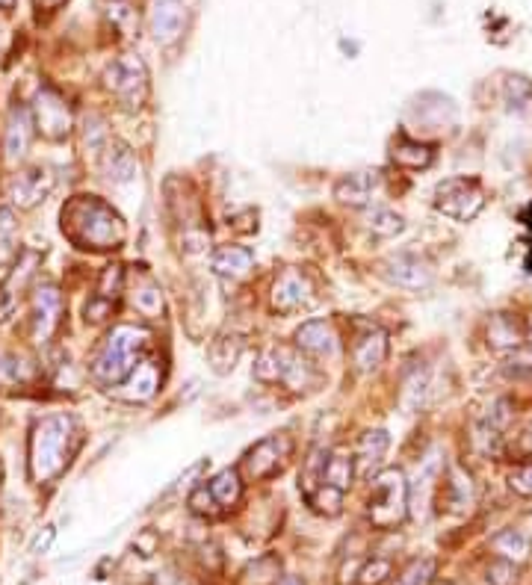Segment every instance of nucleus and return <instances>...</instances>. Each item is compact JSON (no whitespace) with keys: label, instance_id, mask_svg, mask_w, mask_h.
<instances>
[{"label":"nucleus","instance_id":"21","mask_svg":"<svg viewBox=\"0 0 532 585\" xmlns=\"http://www.w3.org/2000/svg\"><path fill=\"white\" fill-rule=\"evenodd\" d=\"M379 187V172H352L334 184V198L349 207H364Z\"/></svg>","mask_w":532,"mask_h":585},{"label":"nucleus","instance_id":"2","mask_svg":"<svg viewBox=\"0 0 532 585\" xmlns=\"http://www.w3.org/2000/svg\"><path fill=\"white\" fill-rule=\"evenodd\" d=\"M80 444V426L68 414H48L30 432V479L36 485H54L66 473L71 455Z\"/></svg>","mask_w":532,"mask_h":585},{"label":"nucleus","instance_id":"23","mask_svg":"<svg viewBox=\"0 0 532 585\" xmlns=\"http://www.w3.org/2000/svg\"><path fill=\"white\" fill-rule=\"evenodd\" d=\"M101 166H104V175H107L113 184H125V181H133V178H136V172H139L133 151L128 148V145H122V142H110V145H107Z\"/></svg>","mask_w":532,"mask_h":585},{"label":"nucleus","instance_id":"8","mask_svg":"<svg viewBox=\"0 0 532 585\" xmlns=\"http://www.w3.org/2000/svg\"><path fill=\"white\" fill-rule=\"evenodd\" d=\"M63 311H66V302H63V293L57 284L51 281H42L33 287V299H30V325H33V340L36 343H48L57 328L63 323Z\"/></svg>","mask_w":532,"mask_h":585},{"label":"nucleus","instance_id":"5","mask_svg":"<svg viewBox=\"0 0 532 585\" xmlns=\"http://www.w3.org/2000/svg\"><path fill=\"white\" fill-rule=\"evenodd\" d=\"M252 373H255L258 382H266V385L281 382V385H287L290 390L311 388L317 382L314 367L296 349H290V346H272V349H266L264 355L258 358V364H255Z\"/></svg>","mask_w":532,"mask_h":585},{"label":"nucleus","instance_id":"40","mask_svg":"<svg viewBox=\"0 0 532 585\" xmlns=\"http://www.w3.org/2000/svg\"><path fill=\"white\" fill-rule=\"evenodd\" d=\"M18 0H0V12H12Z\"/></svg>","mask_w":532,"mask_h":585},{"label":"nucleus","instance_id":"19","mask_svg":"<svg viewBox=\"0 0 532 585\" xmlns=\"http://www.w3.org/2000/svg\"><path fill=\"white\" fill-rule=\"evenodd\" d=\"M388 444H391V438H388L385 429L367 432V435L358 441V450L352 453V458H355V476L373 479V473H379V467H382V461H385Z\"/></svg>","mask_w":532,"mask_h":585},{"label":"nucleus","instance_id":"35","mask_svg":"<svg viewBox=\"0 0 532 585\" xmlns=\"http://www.w3.org/2000/svg\"><path fill=\"white\" fill-rule=\"evenodd\" d=\"M385 577H391V562L388 559H373L361 568L358 583L361 585H379Z\"/></svg>","mask_w":532,"mask_h":585},{"label":"nucleus","instance_id":"14","mask_svg":"<svg viewBox=\"0 0 532 585\" xmlns=\"http://www.w3.org/2000/svg\"><path fill=\"white\" fill-rule=\"evenodd\" d=\"M382 275L405 290H426L432 284V266L417 255H394L382 263Z\"/></svg>","mask_w":532,"mask_h":585},{"label":"nucleus","instance_id":"29","mask_svg":"<svg viewBox=\"0 0 532 585\" xmlns=\"http://www.w3.org/2000/svg\"><path fill=\"white\" fill-rule=\"evenodd\" d=\"M367 228L376 234V237H397L405 228V219L394 213L391 207H373L367 213Z\"/></svg>","mask_w":532,"mask_h":585},{"label":"nucleus","instance_id":"36","mask_svg":"<svg viewBox=\"0 0 532 585\" xmlns=\"http://www.w3.org/2000/svg\"><path fill=\"white\" fill-rule=\"evenodd\" d=\"M24 379H27V370H24L21 358L0 352V382H24Z\"/></svg>","mask_w":532,"mask_h":585},{"label":"nucleus","instance_id":"15","mask_svg":"<svg viewBox=\"0 0 532 585\" xmlns=\"http://www.w3.org/2000/svg\"><path fill=\"white\" fill-rule=\"evenodd\" d=\"M33 113L24 104H12L6 116V130H3V157L6 163H18L33 139Z\"/></svg>","mask_w":532,"mask_h":585},{"label":"nucleus","instance_id":"12","mask_svg":"<svg viewBox=\"0 0 532 585\" xmlns=\"http://www.w3.org/2000/svg\"><path fill=\"white\" fill-rule=\"evenodd\" d=\"M187 6L184 0H154L148 15V30L157 45H172L187 30Z\"/></svg>","mask_w":532,"mask_h":585},{"label":"nucleus","instance_id":"38","mask_svg":"<svg viewBox=\"0 0 532 585\" xmlns=\"http://www.w3.org/2000/svg\"><path fill=\"white\" fill-rule=\"evenodd\" d=\"M54 535H57V532H54V526H45V535L39 532V535L33 538V544H30V553H36V556H39V553H45V550L51 547Z\"/></svg>","mask_w":532,"mask_h":585},{"label":"nucleus","instance_id":"26","mask_svg":"<svg viewBox=\"0 0 532 585\" xmlns=\"http://www.w3.org/2000/svg\"><path fill=\"white\" fill-rule=\"evenodd\" d=\"M488 343L497 349V352H518L524 346V331L515 317L509 314H497L491 323H488Z\"/></svg>","mask_w":532,"mask_h":585},{"label":"nucleus","instance_id":"16","mask_svg":"<svg viewBox=\"0 0 532 585\" xmlns=\"http://www.w3.org/2000/svg\"><path fill=\"white\" fill-rule=\"evenodd\" d=\"M160 382H163V367L157 358H142L133 373L116 388V396L128 399V402H148L154 399V393L160 390Z\"/></svg>","mask_w":532,"mask_h":585},{"label":"nucleus","instance_id":"17","mask_svg":"<svg viewBox=\"0 0 532 585\" xmlns=\"http://www.w3.org/2000/svg\"><path fill=\"white\" fill-rule=\"evenodd\" d=\"M54 190V178L48 175V169H27V172H18L9 184V198L21 207V210H30L36 207L39 201H45Z\"/></svg>","mask_w":532,"mask_h":585},{"label":"nucleus","instance_id":"27","mask_svg":"<svg viewBox=\"0 0 532 585\" xmlns=\"http://www.w3.org/2000/svg\"><path fill=\"white\" fill-rule=\"evenodd\" d=\"M240 352H243V340L240 337H228V334H222V337H216L213 343H210V349H207V358H210V367L219 373V376H225V373H231L234 370V364H237V358H240Z\"/></svg>","mask_w":532,"mask_h":585},{"label":"nucleus","instance_id":"30","mask_svg":"<svg viewBox=\"0 0 532 585\" xmlns=\"http://www.w3.org/2000/svg\"><path fill=\"white\" fill-rule=\"evenodd\" d=\"M503 98H506L509 110H515V113H524V110H530L532 107V83L527 80V77H521V74H512V77L506 80V86H503Z\"/></svg>","mask_w":532,"mask_h":585},{"label":"nucleus","instance_id":"33","mask_svg":"<svg viewBox=\"0 0 532 585\" xmlns=\"http://www.w3.org/2000/svg\"><path fill=\"white\" fill-rule=\"evenodd\" d=\"M447 497H450V506L453 509H467L473 503V491H470V476H465L459 467L450 470V479H447Z\"/></svg>","mask_w":532,"mask_h":585},{"label":"nucleus","instance_id":"37","mask_svg":"<svg viewBox=\"0 0 532 585\" xmlns=\"http://www.w3.org/2000/svg\"><path fill=\"white\" fill-rule=\"evenodd\" d=\"M509 488L521 497H532V464H524L515 473H509Z\"/></svg>","mask_w":532,"mask_h":585},{"label":"nucleus","instance_id":"39","mask_svg":"<svg viewBox=\"0 0 532 585\" xmlns=\"http://www.w3.org/2000/svg\"><path fill=\"white\" fill-rule=\"evenodd\" d=\"M33 3H36L39 12H54V9H60L66 0H33Z\"/></svg>","mask_w":532,"mask_h":585},{"label":"nucleus","instance_id":"4","mask_svg":"<svg viewBox=\"0 0 532 585\" xmlns=\"http://www.w3.org/2000/svg\"><path fill=\"white\" fill-rule=\"evenodd\" d=\"M408 494L411 485L399 467L379 470L373 476V488L367 497V520L376 529H394L402 520L408 518Z\"/></svg>","mask_w":532,"mask_h":585},{"label":"nucleus","instance_id":"9","mask_svg":"<svg viewBox=\"0 0 532 585\" xmlns=\"http://www.w3.org/2000/svg\"><path fill=\"white\" fill-rule=\"evenodd\" d=\"M269 302H272V311H278V314H296V311L311 308V305L317 302L314 284H311V278H308L302 269L287 266V269L275 278Z\"/></svg>","mask_w":532,"mask_h":585},{"label":"nucleus","instance_id":"6","mask_svg":"<svg viewBox=\"0 0 532 585\" xmlns=\"http://www.w3.org/2000/svg\"><path fill=\"white\" fill-rule=\"evenodd\" d=\"M104 83L113 98L128 110H139L148 98V68L136 54H122L107 65Z\"/></svg>","mask_w":532,"mask_h":585},{"label":"nucleus","instance_id":"11","mask_svg":"<svg viewBox=\"0 0 532 585\" xmlns=\"http://www.w3.org/2000/svg\"><path fill=\"white\" fill-rule=\"evenodd\" d=\"M30 113H33V125L42 130L45 139L60 142L71 133V110L54 89H42Z\"/></svg>","mask_w":532,"mask_h":585},{"label":"nucleus","instance_id":"22","mask_svg":"<svg viewBox=\"0 0 532 585\" xmlns=\"http://www.w3.org/2000/svg\"><path fill=\"white\" fill-rule=\"evenodd\" d=\"M21 258L18 249V222L12 207H0V281H6L15 269V260Z\"/></svg>","mask_w":532,"mask_h":585},{"label":"nucleus","instance_id":"34","mask_svg":"<svg viewBox=\"0 0 532 585\" xmlns=\"http://www.w3.org/2000/svg\"><path fill=\"white\" fill-rule=\"evenodd\" d=\"M190 509L201 515V518H216V515H222L219 512V506H216V500H213V494H210V488H207V482L199 485V488H193V494H190Z\"/></svg>","mask_w":532,"mask_h":585},{"label":"nucleus","instance_id":"10","mask_svg":"<svg viewBox=\"0 0 532 585\" xmlns=\"http://www.w3.org/2000/svg\"><path fill=\"white\" fill-rule=\"evenodd\" d=\"M293 453V441L287 435H269L264 441H258L249 453L243 455V473L246 479L252 482H264V479H272L284 461Z\"/></svg>","mask_w":532,"mask_h":585},{"label":"nucleus","instance_id":"18","mask_svg":"<svg viewBox=\"0 0 532 585\" xmlns=\"http://www.w3.org/2000/svg\"><path fill=\"white\" fill-rule=\"evenodd\" d=\"M296 349L311 358H332L337 352V331L326 320H308L296 331Z\"/></svg>","mask_w":532,"mask_h":585},{"label":"nucleus","instance_id":"25","mask_svg":"<svg viewBox=\"0 0 532 585\" xmlns=\"http://www.w3.org/2000/svg\"><path fill=\"white\" fill-rule=\"evenodd\" d=\"M394 163L402 169H411V172H420V169H429L432 160H435V148L432 145H423V142H414L408 136H399L394 142V151H391Z\"/></svg>","mask_w":532,"mask_h":585},{"label":"nucleus","instance_id":"20","mask_svg":"<svg viewBox=\"0 0 532 585\" xmlns=\"http://www.w3.org/2000/svg\"><path fill=\"white\" fill-rule=\"evenodd\" d=\"M255 266V255L252 249L246 246H219L213 255H210V269L219 275V278H231V281H240L252 272Z\"/></svg>","mask_w":532,"mask_h":585},{"label":"nucleus","instance_id":"31","mask_svg":"<svg viewBox=\"0 0 532 585\" xmlns=\"http://www.w3.org/2000/svg\"><path fill=\"white\" fill-rule=\"evenodd\" d=\"M435 571H438V562H435L432 556L414 559V562H408V565L402 568V574H399L394 585H432Z\"/></svg>","mask_w":532,"mask_h":585},{"label":"nucleus","instance_id":"13","mask_svg":"<svg viewBox=\"0 0 532 585\" xmlns=\"http://www.w3.org/2000/svg\"><path fill=\"white\" fill-rule=\"evenodd\" d=\"M385 358H388V331L367 323L352 343V367L361 376H370L385 364Z\"/></svg>","mask_w":532,"mask_h":585},{"label":"nucleus","instance_id":"28","mask_svg":"<svg viewBox=\"0 0 532 585\" xmlns=\"http://www.w3.org/2000/svg\"><path fill=\"white\" fill-rule=\"evenodd\" d=\"M491 547L497 550V556H503L506 562H527L530 559V538L518 529H506L500 532Z\"/></svg>","mask_w":532,"mask_h":585},{"label":"nucleus","instance_id":"1","mask_svg":"<svg viewBox=\"0 0 532 585\" xmlns=\"http://www.w3.org/2000/svg\"><path fill=\"white\" fill-rule=\"evenodd\" d=\"M63 234L77 249H92V252H107L119 249L125 243V222L98 195H74L63 207Z\"/></svg>","mask_w":532,"mask_h":585},{"label":"nucleus","instance_id":"7","mask_svg":"<svg viewBox=\"0 0 532 585\" xmlns=\"http://www.w3.org/2000/svg\"><path fill=\"white\" fill-rule=\"evenodd\" d=\"M485 207V193L479 181L473 178H447L435 190V210L456 219V222H470L482 213Z\"/></svg>","mask_w":532,"mask_h":585},{"label":"nucleus","instance_id":"41","mask_svg":"<svg viewBox=\"0 0 532 585\" xmlns=\"http://www.w3.org/2000/svg\"><path fill=\"white\" fill-rule=\"evenodd\" d=\"M281 585H305V583H302L299 577H284V580H281Z\"/></svg>","mask_w":532,"mask_h":585},{"label":"nucleus","instance_id":"3","mask_svg":"<svg viewBox=\"0 0 532 585\" xmlns=\"http://www.w3.org/2000/svg\"><path fill=\"white\" fill-rule=\"evenodd\" d=\"M148 343H151V331L145 325H113L89 361V376L101 388H119L131 376L133 367L142 361V352L148 349Z\"/></svg>","mask_w":532,"mask_h":585},{"label":"nucleus","instance_id":"32","mask_svg":"<svg viewBox=\"0 0 532 585\" xmlns=\"http://www.w3.org/2000/svg\"><path fill=\"white\" fill-rule=\"evenodd\" d=\"M133 305H136V311H139V314H145V317H157V314L163 311V296H160V287H157L154 281H148V278H145V284H142V287H136V293H133Z\"/></svg>","mask_w":532,"mask_h":585},{"label":"nucleus","instance_id":"24","mask_svg":"<svg viewBox=\"0 0 532 585\" xmlns=\"http://www.w3.org/2000/svg\"><path fill=\"white\" fill-rule=\"evenodd\" d=\"M207 488H210V494H213L219 512H231V509L243 500V479H240V473H237L234 467L219 470V473L207 482Z\"/></svg>","mask_w":532,"mask_h":585}]
</instances>
